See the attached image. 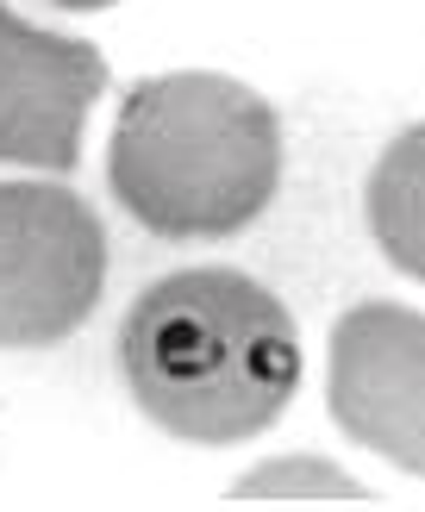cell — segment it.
Here are the masks:
<instances>
[{"label":"cell","instance_id":"1","mask_svg":"<svg viewBox=\"0 0 425 512\" xmlns=\"http://www.w3.org/2000/svg\"><path fill=\"white\" fill-rule=\"evenodd\" d=\"M119 369L150 425L200 450H232L288 413L300 388V331L244 269H175L132 300Z\"/></svg>","mask_w":425,"mask_h":512},{"label":"cell","instance_id":"2","mask_svg":"<svg viewBox=\"0 0 425 512\" xmlns=\"http://www.w3.org/2000/svg\"><path fill=\"white\" fill-rule=\"evenodd\" d=\"M107 188L150 238H232L257 225L282 188V119L232 75H144L119 100Z\"/></svg>","mask_w":425,"mask_h":512},{"label":"cell","instance_id":"3","mask_svg":"<svg viewBox=\"0 0 425 512\" xmlns=\"http://www.w3.org/2000/svg\"><path fill=\"white\" fill-rule=\"evenodd\" d=\"M107 225L63 182H0V350H50L88 325Z\"/></svg>","mask_w":425,"mask_h":512},{"label":"cell","instance_id":"4","mask_svg":"<svg viewBox=\"0 0 425 512\" xmlns=\"http://www.w3.org/2000/svg\"><path fill=\"white\" fill-rule=\"evenodd\" d=\"M325 400L350 444L425 475V313L400 300H357L332 325Z\"/></svg>","mask_w":425,"mask_h":512},{"label":"cell","instance_id":"5","mask_svg":"<svg viewBox=\"0 0 425 512\" xmlns=\"http://www.w3.org/2000/svg\"><path fill=\"white\" fill-rule=\"evenodd\" d=\"M100 88L107 63L88 38L38 32L0 0V163L69 175Z\"/></svg>","mask_w":425,"mask_h":512},{"label":"cell","instance_id":"6","mask_svg":"<svg viewBox=\"0 0 425 512\" xmlns=\"http://www.w3.org/2000/svg\"><path fill=\"white\" fill-rule=\"evenodd\" d=\"M369 238L400 275L425 281V119L394 132L363 188Z\"/></svg>","mask_w":425,"mask_h":512},{"label":"cell","instance_id":"7","mask_svg":"<svg viewBox=\"0 0 425 512\" xmlns=\"http://www.w3.org/2000/svg\"><path fill=\"white\" fill-rule=\"evenodd\" d=\"M307 488L332 494V500H375L369 488H357L350 475H338L332 463H313V456H288V463H269V469H250L244 481H232V500H307Z\"/></svg>","mask_w":425,"mask_h":512},{"label":"cell","instance_id":"8","mask_svg":"<svg viewBox=\"0 0 425 512\" xmlns=\"http://www.w3.org/2000/svg\"><path fill=\"white\" fill-rule=\"evenodd\" d=\"M50 7H63V13H100V7H119V0H50Z\"/></svg>","mask_w":425,"mask_h":512}]
</instances>
